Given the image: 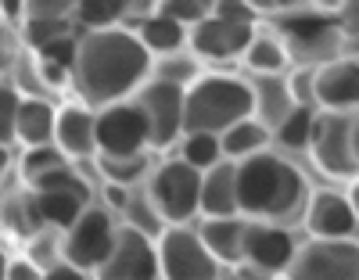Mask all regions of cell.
Listing matches in <instances>:
<instances>
[{"label":"cell","instance_id":"cell-21","mask_svg":"<svg viewBox=\"0 0 359 280\" xmlns=\"http://www.w3.org/2000/svg\"><path fill=\"white\" fill-rule=\"evenodd\" d=\"M133 36L140 40V47L147 51L151 61L155 58L165 61V58H176V54L187 51V29L180 22H172V18H165V15H158V11L144 15L133 29Z\"/></svg>","mask_w":359,"mask_h":280},{"label":"cell","instance_id":"cell-27","mask_svg":"<svg viewBox=\"0 0 359 280\" xmlns=\"http://www.w3.org/2000/svg\"><path fill=\"white\" fill-rule=\"evenodd\" d=\"M72 18L86 33H104V29H118L130 18V4L126 0H79V4H72Z\"/></svg>","mask_w":359,"mask_h":280},{"label":"cell","instance_id":"cell-28","mask_svg":"<svg viewBox=\"0 0 359 280\" xmlns=\"http://www.w3.org/2000/svg\"><path fill=\"white\" fill-rule=\"evenodd\" d=\"M313 122H316V108H298L294 105L269 133H273V144H280V151H309Z\"/></svg>","mask_w":359,"mask_h":280},{"label":"cell","instance_id":"cell-1","mask_svg":"<svg viewBox=\"0 0 359 280\" xmlns=\"http://www.w3.org/2000/svg\"><path fill=\"white\" fill-rule=\"evenodd\" d=\"M147 51L133 36V29H104V33H83L76 47V65L69 86L76 90V101L86 108H111L133 101L137 90L151 79Z\"/></svg>","mask_w":359,"mask_h":280},{"label":"cell","instance_id":"cell-19","mask_svg":"<svg viewBox=\"0 0 359 280\" xmlns=\"http://www.w3.org/2000/svg\"><path fill=\"white\" fill-rule=\"evenodd\" d=\"M198 215H205V220H233V215H241V208H237V162L223 159L201 173Z\"/></svg>","mask_w":359,"mask_h":280},{"label":"cell","instance_id":"cell-11","mask_svg":"<svg viewBox=\"0 0 359 280\" xmlns=\"http://www.w3.org/2000/svg\"><path fill=\"white\" fill-rule=\"evenodd\" d=\"M147 151H151V137L137 101L97 112V159H137Z\"/></svg>","mask_w":359,"mask_h":280},{"label":"cell","instance_id":"cell-31","mask_svg":"<svg viewBox=\"0 0 359 280\" xmlns=\"http://www.w3.org/2000/svg\"><path fill=\"white\" fill-rule=\"evenodd\" d=\"M101 162V176L108 180V187H123V191H130V187L151 173V166H147V154H137V159H97Z\"/></svg>","mask_w":359,"mask_h":280},{"label":"cell","instance_id":"cell-34","mask_svg":"<svg viewBox=\"0 0 359 280\" xmlns=\"http://www.w3.org/2000/svg\"><path fill=\"white\" fill-rule=\"evenodd\" d=\"M287 93L298 108H316V90H313V69L309 65H294L287 72Z\"/></svg>","mask_w":359,"mask_h":280},{"label":"cell","instance_id":"cell-5","mask_svg":"<svg viewBox=\"0 0 359 280\" xmlns=\"http://www.w3.org/2000/svg\"><path fill=\"white\" fill-rule=\"evenodd\" d=\"M280 11H284L280 15V40L287 44L291 61L309 58V69H316V65H323V61L338 58V51H334V44L341 36L338 15H327V8H309V4L280 8Z\"/></svg>","mask_w":359,"mask_h":280},{"label":"cell","instance_id":"cell-16","mask_svg":"<svg viewBox=\"0 0 359 280\" xmlns=\"http://www.w3.org/2000/svg\"><path fill=\"white\" fill-rule=\"evenodd\" d=\"M302 227L309 241H355L359 220L348 194L341 191H313L302 212Z\"/></svg>","mask_w":359,"mask_h":280},{"label":"cell","instance_id":"cell-12","mask_svg":"<svg viewBox=\"0 0 359 280\" xmlns=\"http://www.w3.org/2000/svg\"><path fill=\"white\" fill-rule=\"evenodd\" d=\"M287 280H359V241H306L298 244Z\"/></svg>","mask_w":359,"mask_h":280},{"label":"cell","instance_id":"cell-3","mask_svg":"<svg viewBox=\"0 0 359 280\" xmlns=\"http://www.w3.org/2000/svg\"><path fill=\"white\" fill-rule=\"evenodd\" d=\"M245 119H255L252 79L233 72H205L184 86V137L187 133L223 137Z\"/></svg>","mask_w":359,"mask_h":280},{"label":"cell","instance_id":"cell-13","mask_svg":"<svg viewBox=\"0 0 359 280\" xmlns=\"http://www.w3.org/2000/svg\"><path fill=\"white\" fill-rule=\"evenodd\" d=\"M294 252H298V241L287 227L280 223H252L245 227V255H241V266H248L252 273L273 280V276H284L294 262Z\"/></svg>","mask_w":359,"mask_h":280},{"label":"cell","instance_id":"cell-37","mask_svg":"<svg viewBox=\"0 0 359 280\" xmlns=\"http://www.w3.org/2000/svg\"><path fill=\"white\" fill-rule=\"evenodd\" d=\"M8 280H43V269L29 259H11L8 262Z\"/></svg>","mask_w":359,"mask_h":280},{"label":"cell","instance_id":"cell-6","mask_svg":"<svg viewBox=\"0 0 359 280\" xmlns=\"http://www.w3.org/2000/svg\"><path fill=\"white\" fill-rule=\"evenodd\" d=\"M118 237V223L108 208L90 205L79 220L62 234V262H69L79 273H97L101 262L111 255Z\"/></svg>","mask_w":359,"mask_h":280},{"label":"cell","instance_id":"cell-43","mask_svg":"<svg viewBox=\"0 0 359 280\" xmlns=\"http://www.w3.org/2000/svg\"><path fill=\"white\" fill-rule=\"evenodd\" d=\"M352 137H355V159H359V115L352 119Z\"/></svg>","mask_w":359,"mask_h":280},{"label":"cell","instance_id":"cell-29","mask_svg":"<svg viewBox=\"0 0 359 280\" xmlns=\"http://www.w3.org/2000/svg\"><path fill=\"white\" fill-rule=\"evenodd\" d=\"M65 166H72V162L54 144H47V147H25V154H22V183L36 187L40 180L54 176L57 169H65Z\"/></svg>","mask_w":359,"mask_h":280},{"label":"cell","instance_id":"cell-17","mask_svg":"<svg viewBox=\"0 0 359 280\" xmlns=\"http://www.w3.org/2000/svg\"><path fill=\"white\" fill-rule=\"evenodd\" d=\"M252 36H255V29L233 25V22H223L216 15H208L205 22H198L187 33V47L205 61H241Z\"/></svg>","mask_w":359,"mask_h":280},{"label":"cell","instance_id":"cell-2","mask_svg":"<svg viewBox=\"0 0 359 280\" xmlns=\"http://www.w3.org/2000/svg\"><path fill=\"white\" fill-rule=\"evenodd\" d=\"M309 180L280 151H262L255 159L237 162V208L241 220L252 223H280L302 220L309 201Z\"/></svg>","mask_w":359,"mask_h":280},{"label":"cell","instance_id":"cell-22","mask_svg":"<svg viewBox=\"0 0 359 280\" xmlns=\"http://www.w3.org/2000/svg\"><path fill=\"white\" fill-rule=\"evenodd\" d=\"M0 227L18 241H36L47 227L40 220V205H36V191L29 187H15L0 201Z\"/></svg>","mask_w":359,"mask_h":280},{"label":"cell","instance_id":"cell-9","mask_svg":"<svg viewBox=\"0 0 359 280\" xmlns=\"http://www.w3.org/2000/svg\"><path fill=\"white\" fill-rule=\"evenodd\" d=\"M29 191H36V205H40V220L47 230H69L79 215L94 205V194H90V183L72 169H57L54 176L40 180L36 187H29Z\"/></svg>","mask_w":359,"mask_h":280},{"label":"cell","instance_id":"cell-23","mask_svg":"<svg viewBox=\"0 0 359 280\" xmlns=\"http://www.w3.org/2000/svg\"><path fill=\"white\" fill-rule=\"evenodd\" d=\"M54 122L57 105L47 98H22L18 119H15V140L22 147H47L54 144Z\"/></svg>","mask_w":359,"mask_h":280},{"label":"cell","instance_id":"cell-32","mask_svg":"<svg viewBox=\"0 0 359 280\" xmlns=\"http://www.w3.org/2000/svg\"><path fill=\"white\" fill-rule=\"evenodd\" d=\"M155 11L180 22L191 33L198 22H205L208 15H212V4H201V0H162V4H155Z\"/></svg>","mask_w":359,"mask_h":280},{"label":"cell","instance_id":"cell-8","mask_svg":"<svg viewBox=\"0 0 359 280\" xmlns=\"http://www.w3.org/2000/svg\"><path fill=\"white\" fill-rule=\"evenodd\" d=\"M309 154L323 176L331 180H355L359 176V159H355V137H352V115H331L316 112L313 137H309Z\"/></svg>","mask_w":359,"mask_h":280},{"label":"cell","instance_id":"cell-7","mask_svg":"<svg viewBox=\"0 0 359 280\" xmlns=\"http://www.w3.org/2000/svg\"><path fill=\"white\" fill-rule=\"evenodd\" d=\"M162 280H219V262L208 255L194 227H165L155 237Z\"/></svg>","mask_w":359,"mask_h":280},{"label":"cell","instance_id":"cell-42","mask_svg":"<svg viewBox=\"0 0 359 280\" xmlns=\"http://www.w3.org/2000/svg\"><path fill=\"white\" fill-rule=\"evenodd\" d=\"M8 262H11V255L0 248V280H8Z\"/></svg>","mask_w":359,"mask_h":280},{"label":"cell","instance_id":"cell-25","mask_svg":"<svg viewBox=\"0 0 359 280\" xmlns=\"http://www.w3.org/2000/svg\"><path fill=\"white\" fill-rule=\"evenodd\" d=\"M273 144V133H269L259 119H245L237 122L233 130H226L219 137V147H223V159L226 162H245V159H255V154L269 151Z\"/></svg>","mask_w":359,"mask_h":280},{"label":"cell","instance_id":"cell-20","mask_svg":"<svg viewBox=\"0 0 359 280\" xmlns=\"http://www.w3.org/2000/svg\"><path fill=\"white\" fill-rule=\"evenodd\" d=\"M245 227H248V220H241V215H233V220H201L198 237L208 248V255L219 262V269L241 266V255H245Z\"/></svg>","mask_w":359,"mask_h":280},{"label":"cell","instance_id":"cell-30","mask_svg":"<svg viewBox=\"0 0 359 280\" xmlns=\"http://www.w3.org/2000/svg\"><path fill=\"white\" fill-rule=\"evenodd\" d=\"M176 159H184L198 173L212 169L216 162H223L219 137H208V133H187V137H180V154H176Z\"/></svg>","mask_w":359,"mask_h":280},{"label":"cell","instance_id":"cell-24","mask_svg":"<svg viewBox=\"0 0 359 280\" xmlns=\"http://www.w3.org/2000/svg\"><path fill=\"white\" fill-rule=\"evenodd\" d=\"M241 65L252 72V79H266V76H287L294 61L277 33H255L241 54Z\"/></svg>","mask_w":359,"mask_h":280},{"label":"cell","instance_id":"cell-38","mask_svg":"<svg viewBox=\"0 0 359 280\" xmlns=\"http://www.w3.org/2000/svg\"><path fill=\"white\" fill-rule=\"evenodd\" d=\"M43 280H90V276L79 273V269H72L69 262H54L50 269H43Z\"/></svg>","mask_w":359,"mask_h":280},{"label":"cell","instance_id":"cell-14","mask_svg":"<svg viewBox=\"0 0 359 280\" xmlns=\"http://www.w3.org/2000/svg\"><path fill=\"white\" fill-rule=\"evenodd\" d=\"M316 108L331 115H359V58L338 54L313 69Z\"/></svg>","mask_w":359,"mask_h":280},{"label":"cell","instance_id":"cell-4","mask_svg":"<svg viewBox=\"0 0 359 280\" xmlns=\"http://www.w3.org/2000/svg\"><path fill=\"white\" fill-rule=\"evenodd\" d=\"M144 198L162 227H191L201 201V173L184 159H165L147 173Z\"/></svg>","mask_w":359,"mask_h":280},{"label":"cell","instance_id":"cell-39","mask_svg":"<svg viewBox=\"0 0 359 280\" xmlns=\"http://www.w3.org/2000/svg\"><path fill=\"white\" fill-rule=\"evenodd\" d=\"M219 280H266V276L252 273L248 266H233V269H223V273H219Z\"/></svg>","mask_w":359,"mask_h":280},{"label":"cell","instance_id":"cell-33","mask_svg":"<svg viewBox=\"0 0 359 280\" xmlns=\"http://www.w3.org/2000/svg\"><path fill=\"white\" fill-rule=\"evenodd\" d=\"M18 105H22V93L0 79V144H11L15 140V119H18Z\"/></svg>","mask_w":359,"mask_h":280},{"label":"cell","instance_id":"cell-26","mask_svg":"<svg viewBox=\"0 0 359 280\" xmlns=\"http://www.w3.org/2000/svg\"><path fill=\"white\" fill-rule=\"evenodd\" d=\"M252 93H255V119L266 130H273L277 122L294 108L291 93H287V76H266V79H252Z\"/></svg>","mask_w":359,"mask_h":280},{"label":"cell","instance_id":"cell-41","mask_svg":"<svg viewBox=\"0 0 359 280\" xmlns=\"http://www.w3.org/2000/svg\"><path fill=\"white\" fill-rule=\"evenodd\" d=\"M348 201H352V212H355V220H359V176H355L352 187H348Z\"/></svg>","mask_w":359,"mask_h":280},{"label":"cell","instance_id":"cell-15","mask_svg":"<svg viewBox=\"0 0 359 280\" xmlns=\"http://www.w3.org/2000/svg\"><path fill=\"white\" fill-rule=\"evenodd\" d=\"M97 280H162L158 276V252L155 237H147L133 227H118L111 255L101 262Z\"/></svg>","mask_w":359,"mask_h":280},{"label":"cell","instance_id":"cell-18","mask_svg":"<svg viewBox=\"0 0 359 280\" xmlns=\"http://www.w3.org/2000/svg\"><path fill=\"white\" fill-rule=\"evenodd\" d=\"M54 147L69 162L97 159V112L79 101L62 105L57 108V122H54Z\"/></svg>","mask_w":359,"mask_h":280},{"label":"cell","instance_id":"cell-40","mask_svg":"<svg viewBox=\"0 0 359 280\" xmlns=\"http://www.w3.org/2000/svg\"><path fill=\"white\" fill-rule=\"evenodd\" d=\"M8 169H11V147H4V144H0V183H4Z\"/></svg>","mask_w":359,"mask_h":280},{"label":"cell","instance_id":"cell-36","mask_svg":"<svg viewBox=\"0 0 359 280\" xmlns=\"http://www.w3.org/2000/svg\"><path fill=\"white\" fill-rule=\"evenodd\" d=\"M212 15L223 18V22H233V25L255 29V22H259V4H245V0H219V4H212Z\"/></svg>","mask_w":359,"mask_h":280},{"label":"cell","instance_id":"cell-10","mask_svg":"<svg viewBox=\"0 0 359 280\" xmlns=\"http://www.w3.org/2000/svg\"><path fill=\"white\" fill-rule=\"evenodd\" d=\"M133 101L147 122V137H151L155 151L180 144V137H184V86L155 76L137 90Z\"/></svg>","mask_w":359,"mask_h":280},{"label":"cell","instance_id":"cell-44","mask_svg":"<svg viewBox=\"0 0 359 280\" xmlns=\"http://www.w3.org/2000/svg\"><path fill=\"white\" fill-rule=\"evenodd\" d=\"M273 280H287V276H273Z\"/></svg>","mask_w":359,"mask_h":280},{"label":"cell","instance_id":"cell-35","mask_svg":"<svg viewBox=\"0 0 359 280\" xmlns=\"http://www.w3.org/2000/svg\"><path fill=\"white\" fill-rule=\"evenodd\" d=\"M22 33L11 25V22H0V72H11L18 69V61H22Z\"/></svg>","mask_w":359,"mask_h":280}]
</instances>
